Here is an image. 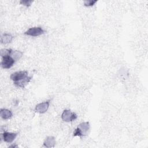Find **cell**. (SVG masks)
I'll list each match as a JSON object with an SVG mask.
<instances>
[{"label": "cell", "instance_id": "cell-6", "mask_svg": "<svg viewBox=\"0 0 148 148\" xmlns=\"http://www.w3.org/2000/svg\"><path fill=\"white\" fill-rule=\"evenodd\" d=\"M50 101H51V100L49 99V100H47L45 102L39 103L38 105H36L35 106V112L37 113H40V114L45 113V112H46V111L47 110V109L49 107Z\"/></svg>", "mask_w": 148, "mask_h": 148}, {"label": "cell", "instance_id": "cell-5", "mask_svg": "<svg viewBox=\"0 0 148 148\" xmlns=\"http://www.w3.org/2000/svg\"><path fill=\"white\" fill-rule=\"evenodd\" d=\"M2 61L1 62V66L3 69H9L13 66L16 61L10 56H6L2 57Z\"/></svg>", "mask_w": 148, "mask_h": 148}, {"label": "cell", "instance_id": "cell-13", "mask_svg": "<svg viewBox=\"0 0 148 148\" xmlns=\"http://www.w3.org/2000/svg\"><path fill=\"white\" fill-rule=\"evenodd\" d=\"M33 1L32 0H21L20 1V3L27 7H29L31 6Z\"/></svg>", "mask_w": 148, "mask_h": 148}, {"label": "cell", "instance_id": "cell-3", "mask_svg": "<svg viewBox=\"0 0 148 148\" xmlns=\"http://www.w3.org/2000/svg\"><path fill=\"white\" fill-rule=\"evenodd\" d=\"M45 32V30L41 27H34L27 29L24 34L31 36H38L44 34Z\"/></svg>", "mask_w": 148, "mask_h": 148}, {"label": "cell", "instance_id": "cell-11", "mask_svg": "<svg viewBox=\"0 0 148 148\" xmlns=\"http://www.w3.org/2000/svg\"><path fill=\"white\" fill-rule=\"evenodd\" d=\"M23 52L19 51V50H13L11 52L10 56L16 61L17 60H19L23 56Z\"/></svg>", "mask_w": 148, "mask_h": 148}, {"label": "cell", "instance_id": "cell-1", "mask_svg": "<svg viewBox=\"0 0 148 148\" xmlns=\"http://www.w3.org/2000/svg\"><path fill=\"white\" fill-rule=\"evenodd\" d=\"M28 74L27 71H17L12 73L10 78L16 87L24 88L32 79V76H29Z\"/></svg>", "mask_w": 148, "mask_h": 148}, {"label": "cell", "instance_id": "cell-7", "mask_svg": "<svg viewBox=\"0 0 148 148\" xmlns=\"http://www.w3.org/2000/svg\"><path fill=\"white\" fill-rule=\"evenodd\" d=\"M17 135L18 133L4 131L2 134H1V138L4 142L7 143H12L16 139Z\"/></svg>", "mask_w": 148, "mask_h": 148}, {"label": "cell", "instance_id": "cell-15", "mask_svg": "<svg viewBox=\"0 0 148 148\" xmlns=\"http://www.w3.org/2000/svg\"><path fill=\"white\" fill-rule=\"evenodd\" d=\"M9 147H17V145H14V144H13V145H10V146H9Z\"/></svg>", "mask_w": 148, "mask_h": 148}, {"label": "cell", "instance_id": "cell-4", "mask_svg": "<svg viewBox=\"0 0 148 148\" xmlns=\"http://www.w3.org/2000/svg\"><path fill=\"white\" fill-rule=\"evenodd\" d=\"M77 118V114L68 109L64 110L61 114L62 120L65 122H71L75 121Z\"/></svg>", "mask_w": 148, "mask_h": 148}, {"label": "cell", "instance_id": "cell-10", "mask_svg": "<svg viewBox=\"0 0 148 148\" xmlns=\"http://www.w3.org/2000/svg\"><path fill=\"white\" fill-rule=\"evenodd\" d=\"M13 39V36L10 34L4 33L1 38V42L2 44H8L10 43Z\"/></svg>", "mask_w": 148, "mask_h": 148}, {"label": "cell", "instance_id": "cell-2", "mask_svg": "<svg viewBox=\"0 0 148 148\" xmlns=\"http://www.w3.org/2000/svg\"><path fill=\"white\" fill-rule=\"evenodd\" d=\"M90 130V123L88 121L82 122L79 124L73 131V135L74 136H84L86 135L87 132Z\"/></svg>", "mask_w": 148, "mask_h": 148}, {"label": "cell", "instance_id": "cell-9", "mask_svg": "<svg viewBox=\"0 0 148 148\" xmlns=\"http://www.w3.org/2000/svg\"><path fill=\"white\" fill-rule=\"evenodd\" d=\"M0 116L3 120H8L12 117L13 113L11 110L9 109L2 108L0 110Z\"/></svg>", "mask_w": 148, "mask_h": 148}, {"label": "cell", "instance_id": "cell-12", "mask_svg": "<svg viewBox=\"0 0 148 148\" xmlns=\"http://www.w3.org/2000/svg\"><path fill=\"white\" fill-rule=\"evenodd\" d=\"M12 49H2L1 50V57H4L6 56H10Z\"/></svg>", "mask_w": 148, "mask_h": 148}, {"label": "cell", "instance_id": "cell-8", "mask_svg": "<svg viewBox=\"0 0 148 148\" xmlns=\"http://www.w3.org/2000/svg\"><path fill=\"white\" fill-rule=\"evenodd\" d=\"M56 143V139L53 136H47L44 142H43V146L46 147H54Z\"/></svg>", "mask_w": 148, "mask_h": 148}, {"label": "cell", "instance_id": "cell-14", "mask_svg": "<svg viewBox=\"0 0 148 148\" xmlns=\"http://www.w3.org/2000/svg\"><path fill=\"white\" fill-rule=\"evenodd\" d=\"M97 2V0H88L84 1V5L86 6H92Z\"/></svg>", "mask_w": 148, "mask_h": 148}]
</instances>
